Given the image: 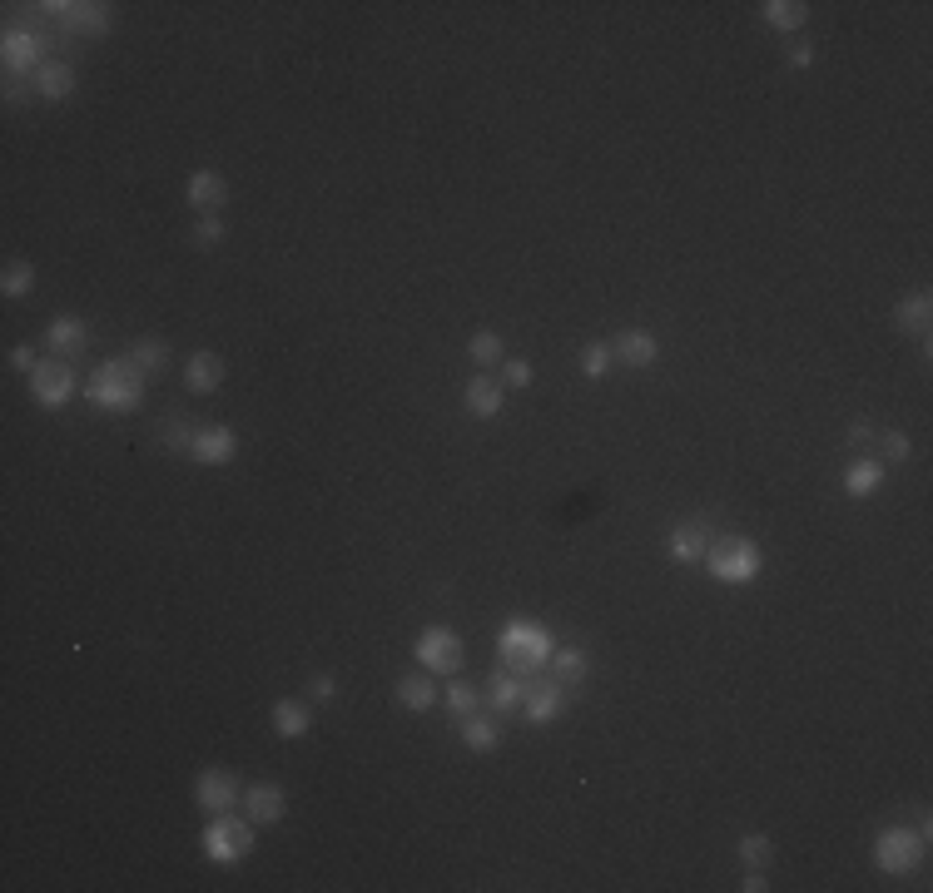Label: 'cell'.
Wrapping results in <instances>:
<instances>
[{"instance_id": "cell-24", "label": "cell", "mask_w": 933, "mask_h": 893, "mask_svg": "<svg viewBox=\"0 0 933 893\" xmlns=\"http://www.w3.org/2000/svg\"><path fill=\"white\" fill-rule=\"evenodd\" d=\"M398 705L412 710V715H427L437 705V690L427 685V675H402L398 680Z\"/></svg>"}, {"instance_id": "cell-4", "label": "cell", "mask_w": 933, "mask_h": 893, "mask_svg": "<svg viewBox=\"0 0 933 893\" xmlns=\"http://www.w3.org/2000/svg\"><path fill=\"white\" fill-rule=\"evenodd\" d=\"M199 844H204V854H209L214 864H244V859L254 854V824H249V814L239 819L234 809H229V814H209Z\"/></svg>"}, {"instance_id": "cell-43", "label": "cell", "mask_w": 933, "mask_h": 893, "mask_svg": "<svg viewBox=\"0 0 933 893\" xmlns=\"http://www.w3.org/2000/svg\"><path fill=\"white\" fill-rule=\"evenodd\" d=\"M745 893H765L770 884H765V874H745V884H740Z\"/></svg>"}, {"instance_id": "cell-15", "label": "cell", "mask_w": 933, "mask_h": 893, "mask_svg": "<svg viewBox=\"0 0 933 893\" xmlns=\"http://www.w3.org/2000/svg\"><path fill=\"white\" fill-rule=\"evenodd\" d=\"M611 358H621L626 368H651L661 358V343L646 333V328H626L616 343H611Z\"/></svg>"}, {"instance_id": "cell-1", "label": "cell", "mask_w": 933, "mask_h": 893, "mask_svg": "<svg viewBox=\"0 0 933 893\" xmlns=\"http://www.w3.org/2000/svg\"><path fill=\"white\" fill-rule=\"evenodd\" d=\"M497 650H502V665H507V670H517V675L532 680L536 670L551 660L556 636H551L546 626H536V621H507L502 636H497Z\"/></svg>"}, {"instance_id": "cell-19", "label": "cell", "mask_w": 933, "mask_h": 893, "mask_svg": "<svg viewBox=\"0 0 933 893\" xmlns=\"http://www.w3.org/2000/svg\"><path fill=\"white\" fill-rule=\"evenodd\" d=\"M184 383H189V392H214V387L224 383V358L219 353H194L189 358V368H184Z\"/></svg>"}, {"instance_id": "cell-30", "label": "cell", "mask_w": 933, "mask_h": 893, "mask_svg": "<svg viewBox=\"0 0 933 893\" xmlns=\"http://www.w3.org/2000/svg\"><path fill=\"white\" fill-rule=\"evenodd\" d=\"M0 288H5V298H25V293L35 288V268H30L25 258L5 263V278H0Z\"/></svg>"}, {"instance_id": "cell-33", "label": "cell", "mask_w": 933, "mask_h": 893, "mask_svg": "<svg viewBox=\"0 0 933 893\" xmlns=\"http://www.w3.org/2000/svg\"><path fill=\"white\" fill-rule=\"evenodd\" d=\"M477 705H482V695L472 690V685H447V710L457 715V720H467V715H477Z\"/></svg>"}, {"instance_id": "cell-26", "label": "cell", "mask_w": 933, "mask_h": 893, "mask_svg": "<svg viewBox=\"0 0 933 893\" xmlns=\"http://www.w3.org/2000/svg\"><path fill=\"white\" fill-rule=\"evenodd\" d=\"M929 313H933V298L929 293H914V298H904V303L894 308V323H899L904 333H924V328H929Z\"/></svg>"}, {"instance_id": "cell-2", "label": "cell", "mask_w": 933, "mask_h": 893, "mask_svg": "<svg viewBox=\"0 0 933 893\" xmlns=\"http://www.w3.org/2000/svg\"><path fill=\"white\" fill-rule=\"evenodd\" d=\"M705 571L715 576V581H725V586H745V581H755L760 576V546L750 541V536H720V541H710L705 546Z\"/></svg>"}, {"instance_id": "cell-28", "label": "cell", "mask_w": 933, "mask_h": 893, "mask_svg": "<svg viewBox=\"0 0 933 893\" xmlns=\"http://www.w3.org/2000/svg\"><path fill=\"white\" fill-rule=\"evenodd\" d=\"M670 556L675 561H700L705 556V526H675V536H670Z\"/></svg>"}, {"instance_id": "cell-6", "label": "cell", "mask_w": 933, "mask_h": 893, "mask_svg": "<svg viewBox=\"0 0 933 893\" xmlns=\"http://www.w3.org/2000/svg\"><path fill=\"white\" fill-rule=\"evenodd\" d=\"M412 650L427 665V675H457V665H462V636L452 626H427Z\"/></svg>"}, {"instance_id": "cell-12", "label": "cell", "mask_w": 933, "mask_h": 893, "mask_svg": "<svg viewBox=\"0 0 933 893\" xmlns=\"http://www.w3.org/2000/svg\"><path fill=\"white\" fill-rule=\"evenodd\" d=\"M244 814H249V824H278V819L288 814V799H283L278 784L259 779V784L244 789Z\"/></svg>"}, {"instance_id": "cell-36", "label": "cell", "mask_w": 933, "mask_h": 893, "mask_svg": "<svg viewBox=\"0 0 933 893\" xmlns=\"http://www.w3.org/2000/svg\"><path fill=\"white\" fill-rule=\"evenodd\" d=\"M502 378L512 387H527L532 383V363L527 358H502Z\"/></svg>"}, {"instance_id": "cell-5", "label": "cell", "mask_w": 933, "mask_h": 893, "mask_svg": "<svg viewBox=\"0 0 933 893\" xmlns=\"http://www.w3.org/2000/svg\"><path fill=\"white\" fill-rule=\"evenodd\" d=\"M924 834L919 829H904V824H894V829H884L879 839H874V864L884 869V874H914L919 864H924Z\"/></svg>"}, {"instance_id": "cell-14", "label": "cell", "mask_w": 933, "mask_h": 893, "mask_svg": "<svg viewBox=\"0 0 933 893\" xmlns=\"http://www.w3.org/2000/svg\"><path fill=\"white\" fill-rule=\"evenodd\" d=\"M189 209H199V214H214V209H224L229 204V179L224 174H214V169H199L194 179H189Z\"/></svg>"}, {"instance_id": "cell-22", "label": "cell", "mask_w": 933, "mask_h": 893, "mask_svg": "<svg viewBox=\"0 0 933 893\" xmlns=\"http://www.w3.org/2000/svg\"><path fill=\"white\" fill-rule=\"evenodd\" d=\"M879 482H884V467H879L874 457H859V462H849V472H844V492H849V497H874Z\"/></svg>"}, {"instance_id": "cell-25", "label": "cell", "mask_w": 933, "mask_h": 893, "mask_svg": "<svg viewBox=\"0 0 933 893\" xmlns=\"http://www.w3.org/2000/svg\"><path fill=\"white\" fill-rule=\"evenodd\" d=\"M130 363L139 368V373H164L169 368V343H159V338H139V343H130Z\"/></svg>"}, {"instance_id": "cell-20", "label": "cell", "mask_w": 933, "mask_h": 893, "mask_svg": "<svg viewBox=\"0 0 933 893\" xmlns=\"http://www.w3.org/2000/svg\"><path fill=\"white\" fill-rule=\"evenodd\" d=\"M462 402H467V412H472V417H497V412L507 407L502 383H492V378H472V383H467V392H462Z\"/></svg>"}, {"instance_id": "cell-11", "label": "cell", "mask_w": 933, "mask_h": 893, "mask_svg": "<svg viewBox=\"0 0 933 893\" xmlns=\"http://www.w3.org/2000/svg\"><path fill=\"white\" fill-rule=\"evenodd\" d=\"M234 452H239V437H234V427H224V422L199 427L194 442H189V457L204 462V467H224V462H234Z\"/></svg>"}, {"instance_id": "cell-31", "label": "cell", "mask_w": 933, "mask_h": 893, "mask_svg": "<svg viewBox=\"0 0 933 893\" xmlns=\"http://www.w3.org/2000/svg\"><path fill=\"white\" fill-rule=\"evenodd\" d=\"M467 353H472V363H502V358H507V348H502V338H497L492 328H482V333L467 343Z\"/></svg>"}, {"instance_id": "cell-38", "label": "cell", "mask_w": 933, "mask_h": 893, "mask_svg": "<svg viewBox=\"0 0 933 893\" xmlns=\"http://www.w3.org/2000/svg\"><path fill=\"white\" fill-rule=\"evenodd\" d=\"M909 452H914V442L904 432H884V457L889 462H909Z\"/></svg>"}, {"instance_id": "cell-29", "label": "cell", "mask_w": 933, "mask_h": 893, "mask_svg": "<svg viewBox=\"0 0 933 893\" xmlns=\"http://www.w3.org/2000/svg\"><path fill=\"white\" fill-rule=\"evenodd\" d=\"M765 20L775 30H800L804 20H809V5L804 0H765Z\"/></svg>"}, {"instance_id": "cell-13", "label": "cell", "mask_w": 933, "mask_h": 893, "mask_svg": "<svg viewBox=\"0 0 933 893\" xmlns=\"http://www.w3.org/2000/svg\"><path fill=\"white\" fill-rule=\"evenodd\" d=\"M522 705H527V720H532V725H551V720L566 710V685H561V680H551V685L532 680Z\"/></svg>"}, {"instance_id": "cell-39", "label": "cell", "mask_w": 933, "mask_h": 893, "mask_svg": "<svg viewBox=\"0 0 933 893\" xmlns=\"http://www.w3.org/2000/svg\"><path fill=\"white\" fill-rule=\"evenodd\" d=\"M308 690H313V700H333V695H338V680L323 670V675H313V680H308Z\"/></svg>"}, {"instance_id": "cell-21", "label": "cell", "mask_w": 933, "mask_h": 893, "mask_svg": "<svg viewBox=\"0 0 933 893\" xmlns=\"http://www.w3.org/2000/svg\"><path fill=\"white\" fill-rule=\"evenodd\" d=\"M35 90H40L45 100H65V95H75V70H70L65 60H45V65L35 70Z\"/></svg>"}, {"instance_id": "cell-7", "label": "cell", "mask_w": 933, "mask_h": 893, "mask_svg": "<svg viewBox=\"0 0 933 893\" xmlns=\"http://www.w3.org/2000/svg\"><path fill=\"white\" fill-rule=\"evenodd\" d=\"M194 804L204 814H229L234 804H244V789H239V779L229 769H204L194 779Z\"/></svg>"}, {"instance_id": "cell-10", "label": "cell", "mask_w": 933, "mask_h": 893, "mask_svg": "<svg viewBox=\"0 0 933 893\" xmlns=\"http://www.w3.org/2000/svg\"><path fill=\"white\" fill-rule=\"evenodd\" d=\"M0 60H5V70H10V75L40 70V65H45V35H40V30H5Z\"/></svg>"}, {"instance_id": "cell-3", "label": "cell", "mask_w": 933, "mask_h": 893, "mask_svg": "<svg viewBox=\"0 0 933 893\" xmlns=\"http://www.w3.org/2000/svg\"><path fill=\"white\" fill-rule=\"evenodd\" d=\"M85 392H90L95 407L130 412V407H139V397H144V373L134 368L130 358H110L105 368H95V378H90Z\"/></svg>"}, {"instance_id": "cell-40", "label": "cell", "mask_w": 933, "mask_h": 893, "mask_svg": "<svg viewBox=\"0 0 933 893\" xmlns=\"http://www.w3.org/2000/svg\"><path fill=\"white\" fill-rule=\"evenodd\" d=\"M10 363H15V368H25V373H35V368H40L30 343H15V348H10Z\"/></svg>"}, {"instance_id": "cell-34", "label": "cell", "mask_w": 933, "mask_h": 893, "mask_svg": "<svg viewBox=\"0 0 933 893\" xmlns=\"http://www.w3.org/2000/svg\"><path fill=\"white\" fill-rule=\"evenodd\" d=\"M770 854H775V849H770V839H765V834H745V839H740V859H745L750 869H765V864H770Z\"/></svg>"}, {"instance_id": "cell-41", "label": "cell", "mask_w": 933, "mask_h": 893, "mask_svg": "<svg viewBox=\"0 0 933 893\" xmlns=\"http://www.w3.org/2000/svg\"><path fill=\"white\" fill-rule=\"evenodd\" d=\"M790 65H795V70H804V65H814V45H804V40H800V45L790 50Z\"/></svg>"}, {"instance_id": "cell-42", "label": "cell", "mask_w": 933, "mask_h": 893, "mask_svg": "<svg viewBox=\"0 0 933 893\" xmlns=\"http://www.w3.org/2000/svg\"><path fill=\"white\" fill-rule=\"evenodd\" d=\"M849 442H874V427H869V422H854V427H849Z\"/></svg>"}, {"instance_id": "cell-9", "label": "cell", "mask_w": 933, "mask_h": 893, "mask_svg": "<svg viewBox=\"0 0 933 893\" xmlns=\"http://www.w3.org/2000/svg\"><path fill=\"white\" fill-rule=\"evenodd\" d=\"M50 15H60L70 30H80V35H105L110 25H115V15H110V5H100V0H50L45 5Z\"/></svg>"}, {"instance_id": "cell-37", "label": "cell", "mask_w": 933, "mask_h": 893, "mask_svg": "<svg viewBox=\"0 0 933 893\" xmlns=\"http://www.w3.org/2000/svg\"><path fill=\"white\" fill-rule=\"evenodd\" d=\"M189 442H194V432H189V427L174 417V422L164 427V447H169V452H189Z\"/></svg>"}, {"instance_id": "cell-16", "label": "cell", "mask_w": 933, "mask_h": 893, "mask_svg": "<svg viewBox=\"0 0 933 893\" xmlns=\"http://www.w3.org/2000/svg\"><path fill=\"white\" fill-rule=\"evenodd\" d=\"M45 343H50L55 358H70V363H75V358L85 353V343H90V328H85L80 318H55L50 333H45Z\"/></svg>"}, {"instance_id": "cell-35", "label": "cell", "mask_w": 933, "mask_h": 893, "mask_svg": "<svg viewBox=\"0 0 933 893\" xmlns=\"http://www.w3.org/2000/svg\"><path fill=\"white\" fill-rule=\"evenodd\" d=\"M219 239H224V219L204 214V219L194 224V244H199V249H209V244H219Z\"/></svg>"}, {"instance_id": "cell-8", "label": "cell", "mask_w": 933, "mask_h": 893, "mask_svg": "<svg viewBox=\"0 0 933 893\" xmlns=\"http://www.w3.org/2000/svg\"><path fill=\"white\" fill-rule=\"evenodd\" d=\"M30 392H35L40 407H60V402H70V397H75V368H70L65 358L40 363V368L30 373Z\"/></svg>"}, {"instance_id": "cell-18", "label": "cell", "mask_w": 933, "mask_h": 893, "mask_svg": "<svg viewBox=\"0 0 933 893\" xmlns=\"http://www.w3.org/2000/svg\"><path fill=\"white\" fill-rule=\"evenodd\" d=\"M487 685H492V690H487V700H492V710H517V705L527 700V685H532V680L502 665V670H492V680H487Z\"/></svg>"}, {"instance_id": "cell-27", "label": "cell", "mask_w": 933, "mask_h": 893, "mask_svg": "<svg viewBox=\"0 0 933 893\" xmlns=\"http://www.w3.org/2000/svg\"><path fill=\"white\" fill-rule=\"evenodd\" d=\"M551 670H556L561 685H576V680L591 675V655L586 650H551Z\"/></svg>"}, {"instance_id": "cell-17", "label": "cell", "mask_w": 933, "mask_h": 893, "mask_svg": "<svg viewBox=\"0 0 933 893\" xmlns=\"http://www.w3.org/2000/svg\"><path fill=\"white\" fill-rule=\"evenodd\" d=\"M308 730H313L308 700H278V705H273V735H278V740H303Z\"/></svg>"}, {"instance_id": "cell-32", "label": "cell", "mask_w": 933, "mask_h": 893, "mask_svg": "<svg viewBox=\"0 0 933 893\" xmlns=\"http://www.w3.org/2000/svg\"><path fill=\"white\" fill-rule=\"evenodd\" d=\"M581 373L586 378H606L611 373V343H586L581 348Z\"/></svg>"}, {"instance_id": "cell-23", "label": "cell", "mask_w": 933, "mask_h": 893, "mask_svg": "<svg viewBox=\"0 0 933 893\" xmlns=\"http://www.w3.org/2000/svg\"><path fill=\"white\" fill-rule=\"evenodd\" d=\"M462 740H467L472 755H492L497 740H502V730H497V720H487V715H467V720H462Z\"/></svg>"}]
</instances>
